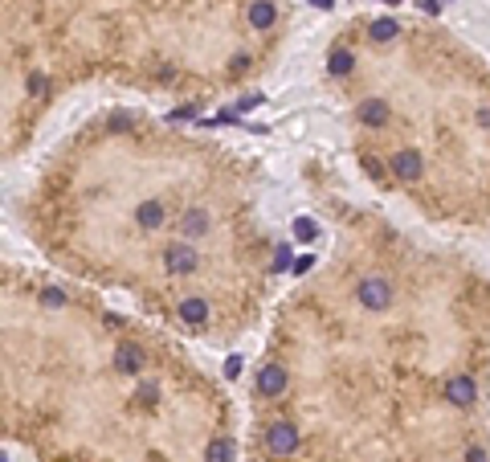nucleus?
Returning <instances> with one entry per match:
<instances>
[{
    "mask_svg": "<svg viewBox=\"0 0 490 462\" xmlns=\"http://www.w3.org/2000/svg\"><path fill=\"white\" fill-rule=\"evenodd\" d=\"M388 283H384V278H368V283H360V299H364V307H376V311H380V307H388Z\"/></svg>",
    "mask_w": 490,
    "mask_h": 462,
    "instance_id": "obj_1",
    "label": "nucleus"
}]
</instances>
